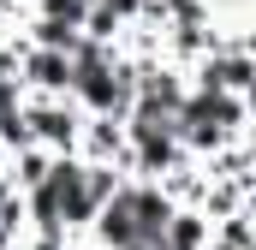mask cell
<instances>
[{"label":"cell","instance_id":"1","mask_svg":"<svg viewBox=\"0 0 256 250\" xmlns=\"http://www.w3.org/2000/svg\"><path fill=\"white\" fill-rule=\"evenodd\" d=\"M72 102L84 114H108V120H131L137 108V66L126 60V48H108V42H78L72 54Z\"/></svg>","mask_w":256,"mask_h":250},{"label":"cell","instance_id":"2","mask_svg":"<svg viewBox=\"0 0 256 250\" xmlns=\"http://www.w3.org/2000/svg\"><path fill=\"white\" fill-rule=\"evenodd\" d=\"M24 120H30V137H36L48 155H78L84 108H78L72 96H42V102H30V96H24Z\"/></svg>","mask_w":256,"mask_h":250},{"label":"cell","instance_id":"3","mask_svg":"<svg viewBox=\"0 0 256 250\" xmlns=\"http://www.w3.org/2000/svg\"><path fill=\"white\" fill-rule=\"evenodd\" d=\"M78 155L96 161V167H131V131L126 120H108V114H84V137H78Z\"/></svg>","mask_w":256,"mask_h":250},{"label":"cell","instance_id":"4","mask_svg":"<svg viewBox=\"0 0 256 250\" xmlns=\"http://www.w3.org/2000/svg\"><path fill=\"white\" fill-rule=\"evenodd\" d=\"M72 54H54V48H24V60H18V84H24V96L30 102H42V96H72Z\"/></svg>","mask_w":256,"mask_h":250},{"label":"cell","instance_id":"5","mask_svg":"<svg viewBox=\"0 0 256 250\" xmlns=\"http://www.w3.org/2000/svg\"><path fill=\"white\" fill-rule=\"evenodd\" d=\"M90 244L96 250H131V244H143L137 238V214H131V202H126V190L96 214V226H90Z\"/></svg>","mask_w":256,"mask_h":250},{"label":"cell","instance_id":"6","mask_svg":"<svg viewBox=\"0 0 256 250\" xmlns=\"http://www.w3.org/2000/svg\"><path fill=\"white\" fill-rule=\"evenodd\" d=\"M54 161H60V155H48L42 143H30V149H18V155H6V161H0V179H6V185H18L24 196H30V190H42V179L54 173Z\"/></svg>","mask_w":256,"mask_h":250},{"label":"cell","instance_id":"7","mask_svg":"<svg viewBox=\"0 0 256 250\" xmlns=\"http://www.w3.org/2000/svg\"><path fill=\"white\" fill-rule=\"evenodd\" d=\"M90 6H96V0H36L30 12H36V18H54V24H72V30H84V24H90Z\"/></svg>","mask_w":256,"mask_h":250},{"label":"cell","instance_id":"8","mask_svg":"<svg viewBox=\"0 0 256 250\" xmlns=\"http://www.w3.org/2000/svg\"><path fill=\"white\" fill-rule=\"evenodd\" d=\"M244 114H250V131H256V84L244 90Z\"/></svg>","mask_w":256,"mask_h":250},{"label":"cell","instance_id":"9","mask_svg":"<svg viewBox=\"0 0 256 250\" xmlns=\"http://www.w3.org/2000/svg\"><path fill=\"white\" fill-rule=\"evenodd\" d=\"M18 6H24V12H30V6H36V0H18Z\"/></svg>","mask_w":256,"mask_h":250},{"label":"cell","instance_id":"10","mask_svg":"<svg viewBox=\"0 0 256 250\" xmlns=\"http://www.w3.org/2000/svg\"><path fill=\"white\" fill-rule=\"evenodd\" d=\"M131 250H155V244H131Z\"/></svg>","mask_w":256,"mask_h":250}]
</instances>
